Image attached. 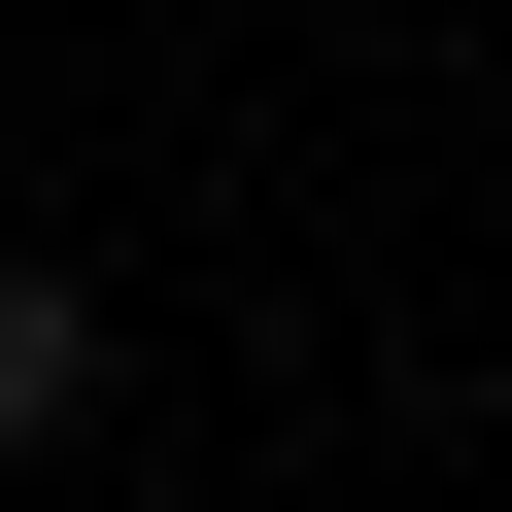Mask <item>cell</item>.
<instances>
[{
    "instance_id": "obj_1",
    "label": "cell",
    "mask_w": 512,
    "mask_h": 512,
    "mask_svg": "<svg viewBox=\"0 0 512 512\" xmlns=\"http://www.w3.org/2000/svg\"><path fill=\"white\" fill-rule=\"evenodd\" d=\"M103 410V274H35V239H0V444H69Z\"/></svg>"
}]
</instances>
